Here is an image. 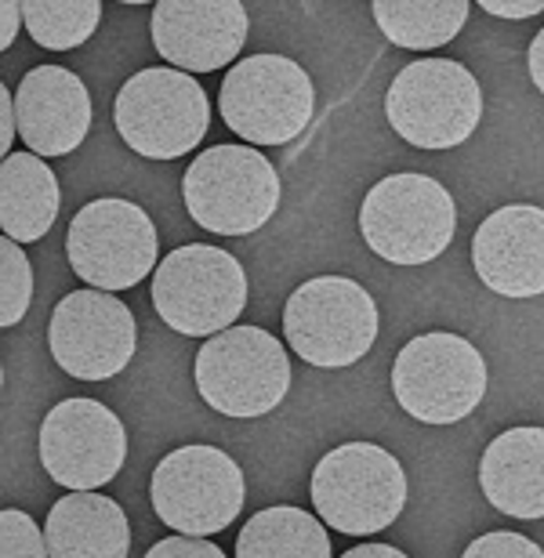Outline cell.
I'll return each mask as SVG.
<instances>
[{
  "instance_id": "1",
  "label": "cell",
  "mask_w": 544,
  "mask_h": 558,
  "mask_svg": "<svg viewBox=\"0 0 544 558\" xmlns=\"http://www.w3.org/2000/svg\"><path fill=\"white\" fill-rule=\"evenodd\" d=\"M360 232L377 258L392 265H428L458 232L454 196L428 174H388L360 207Z\"/></svg>"
},
{
  "instance_id": "2",
  "label": "cell",
  "mask_w": 544,
  "mask_h": 558,
  "mask_svg": "<svg viewBox=\"0 0 544 558\" xmlns=\"http://www.w3.org/2000/svg\"><path fill=\"white\" fill-rule=\"evenodd\" d=\"M182 196L200 229L218 236H247L276 215L283 185L258 149L215 145L189 163Z\"/></svg>"
},
{
  "instance_id": "3",
  "label": "cell",
  "mask_w": 544,
  "mask_h": 558,
  "mask_svg": "<svg viewBox=\"0 0 544 558\" xmlns=\"http://www.w3.org/2000/svg\"><path fill=\"white\" fill-rule=\"evenodd\" d=\"M196 392L226 417H262L291 392V360L283 341L262 327H229L196 352Z\"/></svg>"
},
{
  "instance_id": "4",
  "label": "cell",
  "mask_w": 544,
  "mask_h": 558,
  "mask_svg": "<svg viewBox=\"0 0 544 558\" xmlns=\"http://www.w3.org/2000/svg\"><path fill=\"white\" fill-rule=\"evenodd\" d=\"M316 515L349 537L388 530L407 505V475L388 450L374 442H346L313 468Z\"/></svg>"
},
{
  "instance_id": "5",
  "label": "cell",
  "mask_w": 544,
  "mask_h": 558,
  "mask_svg": "<svg viewBox=\"0 0 544 558\" xmlns=\"http://www.w3.org/2000/svg\"><path fill=\"white\" fill-rule=\"evenodd\" d=\"M392 392L421 424H458L483 403L486 360L461 333H418L392 363Z\"/></svg>"
},
{
  "instance_id": "6",
  "label": "cell",
  "mask_w": 544,
  "mask_h": 558,
  "mask_svg": "<svg viewBox=\"0 0 544 558\" xmlns=\"http://www.w3.org/2000/svg\"><path fill=\"white\" fill-rule=\"evenodd\" d=\"M388 124L418 149H454L480 128V81L450 59H418L399 70L385 95Z\"/></svg>"
},
{
  "instance_id": "7",
  "label": "cell",
  "mask_w": 544,
  "mask_h": 558,
  "mask_svg": "<svg viewBox=\"0 0 544 558\" xmlns=\"http://www.w3.org/2000/svg\"><path fill=\"white\" fill-rule=\"evenodd\" d=\"M153 305L185 338H215L247 305V276L229 251L189 243L171 251L153 272Z\"/></svg>"
},
{
  "instance_id": "8",
  "label": "cell",
  "mask_w": 544,
  "mask_h": 558,
  "mask_svg": "<svg viewBox=\"0 0 544 558\" xmlns=\"http://www.w3.org/2000/svg\"><path fill=\"white\" fill-rule=\"evenodd\" d=\"M283 338L305 363L341 371L377 341V305L356 279L316 276L287 298Z\"/></svg>"
},
{
  "instance_id": "9",
  "label": "cell",
  "mask_w": 544,
  "mask_h": 558,
  "mask_svg": "<svg viewBox=\"0 0 544 558\" xmlns=\"http://www.w3.org/2000/svg\"><path fill=\"white\" fill-rule=\"evenodd\" d=\"M218 109L226 128L243 142L283 145L313 120V76L283 54H251L226 73Z\"/></svg>"
},
{
  "instance_id": "10",
  "label": "cell",
  "mask_w": 544,
  "mask_h": 558,
  "mask_svg": "<svg viewBox=\"0 0 544 558\" xmlns=\"http://www.w3.org/2000/svg\"><path fill=\"white\" fill-rule=\"evenodd\" d=\"M117 131L146 160H179L207 135L210 106L196 76L182 70H142L120 87L113 109Z\"/></svg>"
},
{
  "instance_id": "11",
  "label": "cell",
  "mask_w": 544,
  "mask_h": 558,
  "mask_svg": "<svg viewBox=\"0 0 544 558\" xmlns=\"http://www.w3.org/2000/svg\"><path fill=\"white\" fill-rule=\"evenodd\" d=\"M73 272L98 290H128L138 287L157 269V229L149 215L131 199H92L70 221L65 236Z\"/></svg>"
},
{
  "instance_id": "12",
  "label": "cell",
  "mask_w": 544,
  "mask_h": 558,
  "mask_svg": "<svg viewBox=\"0 0 544 558\" xmlns=\"http://www.w3.org/2000/svg\"><path fill=\"white\" fill-rule=\"evenodd\" d=\"M243 472L218 446H182L153 472L149 497L171 530L210 537L221 533L243 508Z\"/></svg>"
},
{
  "instance_id": "13",
  "label": "cell",
  "mask_w": 544,
  "mask_h": 558,
  "mask_svg": "<svg viewBox=\"0 0 544 558\" xmlns=\"http://www.w3.org/2000/svg\"><path fill=\"white\" fill-rule=\"evenodd\" d=\"M48 349L65 374L81 381H109L138 349L135 316L109 290H73L51 312Z\"/></svg>"
},
{
  "instance_id": "14",
  "label": "cell",
  "mask_w": 544,
  "mask_h": 558,
  "mask_svg": "<svg viewBox=\"0 0 544 558\" xmlns=\"http://www.w3.org/2000/svg\"><path fill=\"white\" fill-rule=\"evenodd\" d=\"M124 424L98 399H62L40 424V461L51 483L65 489H98L124 468Z\"/></svg>"
},
{
  "instance_id": "15",
  "label": "cell",
  "mask_w": 544,
  "mask_h": 558,
  "mask_svg": "<svg viewBox=\"0 0 544 558\" xmlns=\"http://www.w3.org/2000/svg\"><path fill=\"white\" fill-rule=\"evenodd\" d=\"M247 40V11L240 0H160L153 8V44L171 65L215 73Z\"/></svg>"
},
{
  "instance_id": "16",
  "label": "cell",
  "mask_w": 544,
  "mask_h": 558,
  "mask_svg": "<svg viewBox=\"0 0 544 558\" xmlns=\"http://www.w3.org/2000/svg\"><path fill=\"white\" fill-rule=\"evenodd\" d=\"M472 265L494 294H544V210L534 204H512L494 210L475 229Z\"/></svg>"
},
{
  "instance_id": "17",
  "label": "cell",
  "mask_w": 544,
  "mask_h": 558,
  "mask_svg": "<svg viewBox=\"0 0 544 558\" xmlns=\"http://www.w3.org/2000/svg\"><path fill=\"white\" fill-rule=\"evenodd\" d=\"M19 135L37 156H65L92 131V95L62 65H37L15 87Z\"/></svg>"
},
{
  "instance_id": "18",
  "label": "cell",
  "mask_w": 544,
  "mask_h": 558,
  "mask_svg": "<svg viewBox=\"0 0 544 558\" xmlns=\"http://www.w3.org/2000/svg\"><path fill=\"white\" fill-rule=\"evenodd\" d=\"M486 500L512 519H544V428L516 424L486 446L480 461Z\"/></svg>"
},
{
  "instance_id": "19",
  "label": "cell",
  "mask_w": 544,
  "mask_h": 558,
  "mask_svg": "<svg viewBox=\"0 0 544 558\" xmlns=\"http://www.w3.org/2000/svg\"><path fill=\"white\" fill-rule=\"evenodd\" d=\"M51 558H124L131 551V530L117 500L95 489H73L55 500L44 522Z\"/></svg>"
},
{
  "instance_id": "20",
  "label": "cell",
  "mask_w": 544,
  "mask_h": 558,
  "mask_svg": "<svg viewBox=\"0 0 544 558\" xmlns=\"http://www.w3.org/2000/svg\"><path fill=\"white\" fill-rule=\"evenodd\" d=\"M59 178L44 156L11 153L0 163V229L19 243H33L48 236L59 218Z\"/></svg>"
},
{
  "instance_id": "21",
  "label": "cell",
  "mask_w": 544,
  "mask_h": 558,
  "mask_svg": "<svg viewBox=\"0 0 544 558\" xmlns=\"http://www.w3.org/2000/svg\"><path fill=\"white\" fill-rule=\"evenodd\" d=\"M240 558H330V537L313 511L276 505L258 511L237 541Z\"/></svg>"
},
{
  "instance_id": "22",
  "label": "cell",
  "mask_w": 544,
  "mask_h": 558,
  "mask_svg": "<svg viewBox=\"0 0 544 558\" xmlns=\"http://www.w3.org/2000/svg\"><path fill=\"white\" fill-rule=\"evenodd\" d=\"M374 19L396 48L432 51L464 29L469 0H374Z\"/></svg>"
},
{
  "instance_id": "23",
  "label": "cell",
  "mask_w": 544,
  "mask_h": 558,
  "mask_svg": "<svg viewBox=\"0 0 544 558\" xmlns=\"http://www.w3.org/2000/svg\"><path fill=\"white\" fill-rule=\"evenodd\" d=\"M102 19L98 0H22L29 37L48 51H73L92 37Z\"/></svg>"
},
{
  "instance_id": "24",
  "label": "cell",
  "mask_w": 544,
  "mask_h": 558,
  "mask_svg": "<svg viewBox=\"0 0 544 558\" xmlns=\"http://www.w3.org/2000/svg\"><path fill=\"white\" fill-rule=\"evenodd\" d=\"M0 323L15 327V323L29 312L33 301V269L29 258L22 254V243L4 236L0 240Z\"/></svg>"
},
{
  "instance_id": "25",
  "label": "cell",
  "mask_w": 544,
  "mask_h": 558,
  "mask_svg": "<svg viewBox=\"0 0 544 558\" xmlns=\"http://www.w3.org/2000/svg\"><path fill=\"white\" fill-rule=\"evenodd\" d=\"M0 555L4 558H44L48 555V537L26 511L4 508L0 511Z\"/></svg>"
},
{
  "instance_id": "26",
  "label": "cell",
  "mask_w": 544,
  "mask_h": 558,
  "mask_svg": "<svg viewBox=\"0 0 544 558\" xmlns=\"http://www.w3.org/2000/svg\"><path fill=\"white\" fill-rule=\"evenodd\" d=\"M544 551L537 548L530 537H519V533H508V530H497V533H486V537L472 541L464 548V558H541Z\"/></svg>"
},
{
  "instance_id": "27",
  "label": "cell",
  "mask_w": 544,
  "mask_h": 558,
  "mask_svg": "<svg viewBox=\"0 0 544 558\" xmlns=\"http://www.w3.org/2000/svg\"><path fill=\"white\" fill-rule=\"evenodd\" d=\"M149 558H221V548L185 533V537H168V541L153 544Z\"/></svg>"
},
{
  "instance_id": "28",
  "label": "cell",
  "mask_w": 544,
  "mask_h": 558,
  "mask_svg": "<svg viewBox=\"0 0 544 558\" xmlns=\"http://www.w3.org/2000/svg\"><path fill=\"white\" fill-rule=\"evenodd\" d=\"M483 11L497 19H534L544 11V0H483Z\"/></svg>"
},
{
  "instance_id": "29",
  "label": "cell",
  "mask_w": 544,
  "mask_h": 558,
  "mask_svg": "<svg viewBox=\"0 0 544 558\" xmlns=\"http://www.w3.org/2000/svg\"><path fill=\"white\" fill-rule=\"evenodd\" d=\"M0 153L11 156V142L19 138V117H15V92H8V87H0Z\"/></svg>"
},
{
  "instance_id": "30",
  "label": "cell",
  "mask_w": 544,
  "mask_h": 558,
  "mask_svg": "<svg viewBox=\"0 0 544 558\" xmlns=\"http://www.w3.org/2000/svg\"><path fill=\"white\" fill-rule=\"evenodd\" d=\"M0 15H4V33H0V48H11V40H15V33H19L22 4H19V0H4V4H0Z\"/></svg>"
},
{
  "instance_id": "31",
  "label": "cell",
  "mask_w": 544,
  "mask_h": 558,
  "mask_svg": "<svg viewBox=\"0 0 544 558\" xmlns=\"http://www.w3.org/2000/svg\"><path fill=\"white\" fill-rule=\"evenodd\" d=\"M530 76H534L537 92L544 95V29L534 37V44H530Z\"/></svg>"
},
{
  "instance_id": "32",
  "label": "cell",
  "mask_w": 544,
  "mask_h": 558,
  "mask_svg": "<svg viewBox=\"0 0 544 558\" xmlns=\"http://www.w3.org/2000/svg\"><path fill=\"white\" fill-rule=\"evenodd\" d=\"M346 558H407V551L388 548V544H360V548L346 551Z\"/></svg>"
}]
</instances>
